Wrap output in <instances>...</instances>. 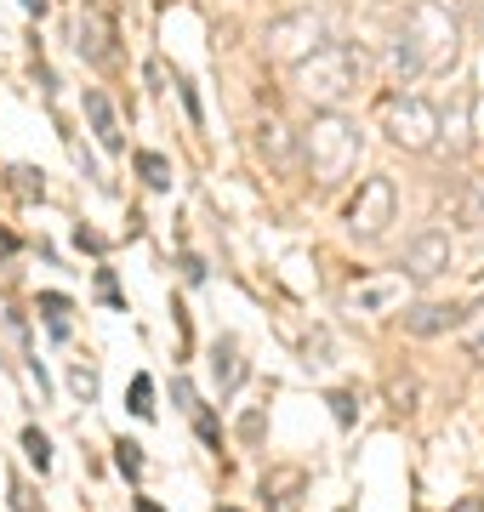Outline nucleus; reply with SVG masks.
Here are the masks:
<instances>
[{"label":"nucleus","instance_id":"f257e3e1","mask_svg":"<svg viewBox=\"0 0 484 512\" xmlns=\"http://www.w3.org/2000/svg\"><path fill=\"white\" fill-rule=\"evenodd\" d=\"M297 92L314 103V109H342L348 97L359 92V80H365V52H359L354 40H325L314 57H302L297 69Z\"/></svg>","mask_w":484,"mask_h":512},{"label":"nucleus","instance_id":"f03ea898","mask_svg":"<svg viewBox=\"0 0 484 512\" xmlns=\"http://www.w3.org/2000/svg\"><path fill=\"white\" fill-rule=\"evenodd\" d=\"M302 160L319 188H336L359 165V126L342 109H314V120L302 126Z\"/></svg>","mask_w":484,"mask_h":512},{"label":"nucleus","instance_id":"7ed1b4c3","mask_svg":"<svg viewBox=\"0 0 484 512\" xmlns=\"http://www.w3.org/2000/svg\"><path fill=\"white\" fill-rule=\"evenodd\" d=\"M405 35L416 40V52H422V69L439 74L456 63V52H462V23H456V12H450L445 0H416L405 18Z\"/></svg>","mask_w":484,"mask_h":512},{"label":"nucleus","instance_id":"20e7f679","mask_svg":"<svg viewBox=\"0 0 484 512\" xmlns=\"http://www.w3.org/2000/svg\"><path fill=\"white\" fill-rule=\"evenodd\" d=\"M382 131H388L393 148H405V154H428V148H439V109H433L428 97L416 92H399L382 103Z\"/></svg>","mask_w":484,"mask_h":512},{"label":"nucleus","instance_id":"39448f33","mask_svg":"<svg viewBox=\"0 0 484 512\" xmlns=\"http://www.w3.org/2000/svg\"><path fill=\"white\" fill-rule=\"evenodd\" d=\"M325 40H331V18L314 12V6H297V12H285V18L268 23V57H280L291 69H297L302 57H314Z\"/></svg>","mask_w":484,"mask_h":512},{"label":"nucleus","instance_id":"423d86ee","mask_svg":"<svg viewBox=\"0 0 484 512\" xmlns=\"http://www.w3.org/2000/svg\"><path fill=\"white\" fill-rule=\"evenodd\" d=\"M393 205H399V194H393L388 177H365L359 194H354V205H348V234H354L359 245H376V239L388 234Z\"/></svg>","mask_w":484,"mask_h":512},{"label":"nucleus","instance_id":"0eeeda50","mask_svg":"<svg viewBox=\"0 0 484 512\" xmlns=\"http://www.w3.org/2000/svg\"><path fill=\"white\" fill-rule=\"evenodd\" d=\"M445 268H450V234H439V228H422V234L405 245L399 279H410V285H433Z\"/></svg>","mask_w":484,"mask_h":512},{"label":"nucleus","instance_id":"6e6552de","mask_svg":"<svg viewBox=\"0 0 484 512\" xmlns=\"http://www.w3.org/2000/svg\"><path fill=\"white\" fill-rule=\"evenodd\" d=\"M75 52L86 57V63H109V57H114V23H109V12H103V6H86V12H80Z\"/></svg>","mask_w":484,"mask_h":512},{"label":"nucleus","instance_id":"1a4fd4ad","mask_svg":"<svg viewBox=\"0 0 484 512\" xmlns=\"http://www.w3.org/2000/svg\"><path fill=\"white\" fill-rule=\"evenodd\" d=\"M80 103H86V126H92V137L109 148V154H120V148H126V131H120V114H114V103H109L103 92H86Z\"/></svg>","mask_w":484,"mask_h":512},{"label":"nucleus","instance_id":"9d476101","mask_svg":"<svg viewBox=\"0 0 484 512\" xmlns=\"http://www.w3.org/2000/svg\"><path fill=\"white\" fill-rule=\"evenodd\" d=\"M439 143H450V154H467V143H473V92L450 97V109L439 114Z\"/></svg>","mask_w":484,"mask_h":512},{"label":"nucleus","instance_id":"9b49d317","mask_svg":"<svg viewBox=\"0 0 484 512\" xmlns=\"http://www.w3.org/2000/svg\"><path fill=\"white\" fill-rule=\"evenodd\" d=\"M405 296V279L399 274H382V279H365V285H354L348 291V308L354 313H382V308H393Z\"/></svg>","mask_w":484,"mask_h":512},{"label":"nucleus","instance_id":"f8f14e48","mask_svg":"<svg viewBox=\"0 0 484 512\" xmlns=\"http://www.w3.org/2000/svg\"><path fill=\"white\" fill-rule=\"evenodd\" d=\"M456 313L462 308H450V302H416V308H405L399 319H405L410 336H439V330L456 325Z\"/></svg>","mask_w":484,"mask_h":512},{"label":"nucleus","instance_id":"ddd939ff","mask_svg":"<svg viewBox=\"0 0 484 512\" xmlns=\"http://www.w3.org/2000/svg\"><path fill=\"white\" fill-rule=\"evenodd\" d=\"M388 74L393 80H399V86H410V80H422V52H416V40L405 35V29H399V35L388 40Z\"/></svg>","mask_w":484,"mask_h":512},{"label":"nucleus","instance_id":"4468645a","mask_svg":"<svg viewBox=\"0 0 484 512\" xmlns=\"http://www.w3.org/2000/svg\"><path fill=\"white\" fill-rule=\"evenodd\" d=\"M211 376H217V387H223V393H234V387L245 382V359H240V342H217V348H211Z\"/></svg>","mask_w":484,"mask_h":512},{"label":"nucleus","instance_id":"2eb2a0df","mask_svg":"<svg viewBox=\"0 0 484 512\" xmlns=\"http://www.w3.org/2000/svg\"><path fill=\"white\" fill-rule=\"evenodd\" d=\"M257 154L268 165H291V131L268 114V120H257Z\"/></svg>","mask_w":484,"mask_h":512},{"label":"nucleus","instance_id":"dca6fc26","mask_svg":"<svg viewBox=\"0 0 484 512\" xmlns=\"http://www.w3.org/2000/svg\"><path fill=\"white\" fill-rule=\"evenodd\" d=\"M297 490H302V473L285 467V473H268L262 478V501L274 495V512H297Z\"/></svg>","mask_w":484,"mask_h":512},{"label":"nucleus","instance_id":"f3484780","mask_svg":"<svg viewBox=\"0 0 484 512\" xmlns=\"http://www.w3.org/2000/svg\"><path fill=\"white\" fill-rule=\"evenodd\" d=\"M456 325H462V348L473 353V359H484V302H473Z\"/></svg>","mask_w":484,"mask_h":512},{"label":"nucleus","instance_id":"a211bd4d","mask_svg":"<svg viewBox=\"0 0 484 512\" xmlns=\"http://www.w3.org/2000/svg\"><path fill=\"white\" fill-rule=\"evenodd\" d=\"M69 387H75L80 404H92L97 399V370L92 365H75V370H69Z\"/></svg>","mask_w":484,"mask_h":512},{"label":"nucleus","instance_id":"6ab92c4d","mask_svg":"<svg viewBox=\"0 0 484 512\" xmlns=\"http://www.w3.org/2000/svg\"><path fill=\"white\" fill-rule=\"evenodd\" d=\"M23 450H29V461H35L40 473L52 467V444H46V433H40V427H29V433H23Z\"/></svg>","mask_w":484,"mask_h":512},{"label":"nucleus","instance_id":"aec40b11","mask_svg":"<svg viewBox=\"0 0 484 512\" xmlns=\"http://www.w3.org/2000/svg\"><path fill=\"white\" fill-rule=\"evenodd\" d=\"M154 382H149V376H137V382H131V393H126V404H131V410H137V416H154Z\"/></svg>","mask_w":484,"mask_h":512},{"label":"nucleus","instance_id":"412c9836","mask_svg":"<svg viewBox=\"0 0 484 512\" xmlns=\"http://www.w3.org/2000/svg\"><path fill=\"white\" fill-rule=\"evenodd\" d=\"M137 165H143V177H149L154 188H166V183H171V165L160 160V154H137Z\"/></svg>","mask_w":484,"mask_h":512},{"label":"nucleus","instance_id":"4be33fe9","mask_svg":"<svg viewBox=\"0 0 484 512\" xmlns=\"http://www.w3.org/2000/svg\"><path fill=\"white\" fill-rule=\"evenodd\" d=\"M114 450H120V456H114V461H120V473H131V478L143 473V456H137V444H131V439H120Z\"/></svg>","mask_w":484,"mask_h":512},{"label":"nucleus","instance_id":"5701e85b","mask_svg":"<svg viewBox=\"0 0 484 512\" xmlns=\"http://www.w3.org/2000/svg\"><path fill=\"white\" fill-rule=\"evenodd\" d=\"M12 507H18V512H46V507H35V495H29L23 478H12Z\"/></svg>","mask_w":484,"mask_h":512},{"label":"nucleus","instance_id":"b1692460","mask_svg":"<svg viewBox=\"0 0 484 512\" xmlns=\"http://www.w3.org/2000/svg\"><path fill=\"white\" fill-rule=\"evenodd\" d=\"M240 439H262V416H257V410L240 421Z\"/></svg>","mask_w":484,"mask_h":512},{"label":"nucleus","instance_id":"393cba45","mask_svg":"<svg viewBox=\"0 0 484 512\" xmlns=\"http://www.w3.org/2000/svg\"><path fill=\"white\" fill-rule=\"evenodd\" d=\"M331 404H336V421H354V399H348V393H336Z\"/></svg>","mask_w":484,"mask_h":512},{"label":"nucleus","instance_id":"a878e982","mask_svg":"<svg viewBox=\"0 0 484 512\" xmlns=\"http://www.w3.org/2000/svg\"><path fill=\"white\" fill-rule=\"evenodd\" d=\"M450 512H484V501H479V495H467L462 507H450Z\"/></svg>","mask_w":484,"mask_h":512},{"label":"nucleus","instance_id":"bb28decb","mask_svg":"<svg viewBox=\"0 0 484 512\" xmlns=\"http://www.w3.org/2000/svg\"><path fill=\"white\" fill-rule=\"evenodd\" d=\"M12 251H18V239H12L6 228H0V256H12Z\"/></svg>","mask_w":484,"mask_h":512},{"label":"nucleus","instance_id":"cd10ccee","mask_svg":"<svg viewBox=\"0 0 484 512\" xmlns=\"http://www.w3.org/2000/svg\"><path fill=\"white\" fill-rule=\"evenodd\" d=\"M23 6H29V12H46V0H23Z\"/></svg>","mask_w":484,"mask_h":512}]
</instances>
